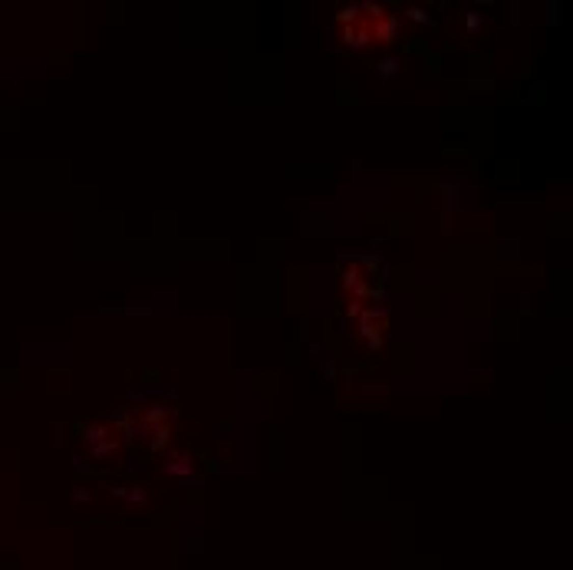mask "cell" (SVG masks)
<instances>
[{
	"instance_id": "obj_1",
	"label": "cell",
	"mask_w": 573,
	"mask_h": 570,
	"mask_svg": "<svg viewBox=\"0 0 573 570\" xmlns=\"http://www.w3.org/2000/svg\"><path fill=\"white\" fill-rule=\"evenodd\" d=\"M343 40H346V46H353V50H362V46L373 40V23H369V20H356V23H349L346 33H343Z\"/></svg>"
},
{
	"instance_id": "obj_2",
	"label": "cell",
	"mask_w": 573,
	"mask_h": 570,
	"mask_svg": "<svg viewBox=\"0 0 573 570\" xmlns=\"http://www.w3.org/2000/svg\"><path fill=\"white\" fill-rule=\"evenodd\" d=\"M395 33H399V17H392V13H386L382 20H376L373 23V40L382 46H389L395 40Z\"/></svg>"
},
{
	"instance_id": "obj_3",
	"label": "cell",
	"mask_w": 573,
	"mask_h": 570,
	"mask_svg": "<svg viewBox=\"0 0 573 570\" xmlns=\"http://www.w3.org/2000/svg\"><path fill=\"white\" fill-rule=\"evenodd\" d=\"M376 73H379L382 79H392L395 73H402V60H395V56H386V60H379V63H376Z\"/></svg>"
},
{
	"instance_id": "obj_4",
	"label": "cell",
	"mask_w": 573,
	"mask_h": 570,
	"mask_svg": "<svg viewBox=\"0 0 573 570\" xmlns=\"http://www.w3.org/2000/svg\"><path fill=\"white\" fill-rule=\"evenodd\" d=\"M168 419H171V412L162 409V406H152L149 412H145V425H162V422H168Z\"/></svg>"
},
{
	"instance_id": "obj_5",
	"label": "cell",
	"mask_w": 573,
	"mask_h": 570,
	"mask_svg": "<svg viewBox=\"0 0 573 570\" xmlns=\"http://www.w3.org/2000/svg\"><path fill=\"white\" fill-rule=\"evenodd\" d=\"M168 442H171V425H168V422H165V425H155V442H152V448L162 451Z\"/></svg>"
},
{
	"instance_id": "obj_6",
	"label": "cell",
	"mask_w": 573,
	"mask_h": 570,
	"mask_svg": "<svg viewBox=\"0 0 573 570\" xmlns=\"http://www.w3.org/2000/svg\"><path fill=\"white\" fill-rule=\"evenodd\" d=\"M106 429H99V425H93V429H82V439L86 442H93V445H99V439H106Z\"/></svg>"
},
{
	"instance_id": "obj_7",
	"label": "cell",
	"mask_w": 573,
	"mask_h": 570,
	"mask_svg": "<svg viewBox=\"0 0 573 570\" xmlns=\"http://www.w3.org/2000/svg\"><path fill=\"white\" fill-rule=\"evenodd\" d=\"M359 283H362V280H359V270H356V267H349L346 274H343V287H346V290H349V287H353V290H359Z\"/></svg>"
},
{
	"instance_id": "obj_8",
	"label": "cell",
	"mask_w": 573,
	"mask_h": 570,
	"mask_svg": "<svg viewBox=\"0 0 573 570\" xmlns=\"http://www.w3.org/2000/svg\"><path fill=\"white\" fill-rule=\"evenodd\" d=\"M336 17L343 20V23H356V20H359V7H343Z\"/></svg>"
},
{
	"instance_id": "obj_9",
	"label": "cell",
	"mask_w": 573,
	"mask_h": 570,
	"mask_svg": "<svg viewBox=\"0 0 573 570\" xmlns=\"http://www.w3.org/2000/svg\"><path fill=\"white\" fill-rule=\"evenodd\" d=\"M116 451V442H99V445H93V455L96 458H106V455H112Z\"/></svg>"
},
{
	"instance_id": "obj_10",
	"label": "cell",
	"mask_w": 573,
	"mask_h": 570,
	"mask_svg": "<svg viewBox=\"0 0 573 570\" xmlns=\"http://www.w3.org/2000/svg\"><path fill=\"white\" fill-rule=\"evenodd\" d=\"M188 468H191V462H188V458H178L175 465H168V471H171V475H185Z\"/></svg>"
},
{
	"instance_id": "obj_11",
	"label": "cell",
	"mask_w": 573,
	"mask_h": 570,
	"mask_svg": "<svg viewBox=\"0 0 573 570\" xmlns=\"http://www.w3.org/2000/svg\"><path fill=\"white\" fill-rule=\"evenodd\" d=\"M409 20H415V23H428V13H425L422 7H412V10H409Z\"/></svg>"
},
{
	"instance_id": "obj_12",
	"label": "cell",
	"mask_w": 573,
	"mask_h": 570,
	"mask_svg": "<svg viewBox=\"0 0 573 570\" xmlns=\"http://www.w3.org/2000/svg\"><path fill=\"white\" fill-rule=\"evenodd\" d=\"M478 26H481V20H478V13H468V30H478Z\"/></svg>"
}]
</instances>
